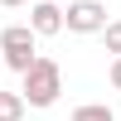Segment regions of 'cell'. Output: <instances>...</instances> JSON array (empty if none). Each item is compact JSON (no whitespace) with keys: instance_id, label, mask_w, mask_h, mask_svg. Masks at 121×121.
<instances>
[{"instance_id":"cell-2","label":"cell","mask_w":121,"mask_h":121,"mask_svg":"<svg viewBox=\"0 0 121 121\" xmlns=\"http://www.w3.org/2000/svg\"><path fill=\"white\" fill-rule=\"evenodd\" d=\"M34 44H39L34 24H10V29H0V53H5V68L29 73V68H34V58H39Z\"/></svg>"},{"instance_id":"cell-6","label":"cell","mask_w":121,"mask_h":121,"mask_svg":"<svg viewBox=\"0 0 121 121\" xmlns=\"http://www.w3.org/2000/svg\"><path fill=\"white\" fill-rule=\"evenodd\" d=\"M68 121H116V112H112L107 102H82V107H78Z\"/></svg>"},{"instance_id":"cell-9","label":"cell","mask_w":121,"mask_h":121,"mask_svg":"<svg viewBox=\"0 0 121 121\" xmlns=\"http://www.w3.org/2000/svg\"><path fill=\"white\" fill-rule=\"evenodd\" d=\"M0 5H10V10H15V5H24V0H0Z\"/></svg>"},{"instance_id":"cell-4","label":"cell","mask_w":121,"mask_h":121,"mask_svg":"<svg viewBox=\"0 0 121 121\" xmlns=\"http://www.w3.org/2000/svg\"><path fill=\"white\" fill-rule=\"evenodd\" d=\"M29 24H34L39 39L63 34V29H68V10H63V0H39V5H29Z\"/></svg>"},{"instance_id":"cell-1","label":"cell","mask_w":121,"mask_h":121,"mask_svg":"<svg viewBox=\"0 0 121 121\" xmlns=\"http://www.w3.org/2000/svg\"><path fill=\"white\" fill-rule=\"evenodd\" d=\"M24 78V102L29 107H53L58 102V92H63V68L53 63V58H34V68L29 73H19Z\"/></svg>"},{"instance_id":"cell-7","label":"cell","mask_w":121,"mask_h":121,"mask_svg":"<svg viewBox=\"0 0 121 121\" xmlns=\"http://www.w3.org/2000/svg\"><path fill=\"white\" fill-rule=\"evenodd\" d=\"M102 39H107V53H121V19H107V29H102Z\"/></svg>"},{"instance_id":"cell-3","label":"cell","mask_w":121,"mask_h":121,"mask_svg":"<svg viewBox=\"0 0 121 121\" xmlns=\"http://www.w3.org/2000/svg\"><path fill=\"white\" fill-rule=\"evenodd\" d=\"M68 29L73 34H102L107 29V0H68Z\"/></svg>"},{"instance_id":"cell-5","label":"cell","mask_w":121,"mask_h":121,"mask_svg":"<svg viewBox=\"0 0 121 121\" xmlns=\"http://www.w3.org/2000/svg\"><path fill=\"white\" fill-rule=\"evenodd\" d=\"M24 92H0V121H24Z\"/></svg>"},{"instance_id":"cell-8","label":"cell","mask_w":121,"mask_h":121,"mask_svg":"<svg viewBox=\"0 0 121 121\" xmlns=\"http://www.w3.org/2000/svg\"><path fill=\"white\" fill-rule=\"evenodd\" d=\"M112 87H116V92H121V53L112 58Z\"/></svg>"}]
</instances>
